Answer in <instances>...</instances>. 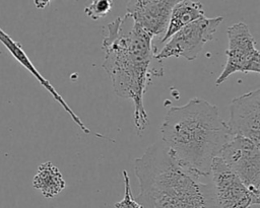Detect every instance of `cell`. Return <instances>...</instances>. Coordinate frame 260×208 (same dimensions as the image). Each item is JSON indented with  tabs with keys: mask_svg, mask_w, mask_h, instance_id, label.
<instances>
[{
	"mask_svg": "<svg viewBox=\"0 0 260 208\" xmlns=\"http://www.w3.org/2000/svg\"><path fill=\"white\" fill-rule=\"evenodd\" d=\"M176 2V0L129 1L126 14L153 40L154 38L165 36L170 20V14Z\"/></svg>",
	"mask_w": 260,
	"mask_h": 208,
	"instance_id": "cell-9",
	"label": "cell"
},
{
	"mask_svg": "<svg viewBox=\"0 0 260 208\" xmlns=\"http://www.w3.org/2000/svg\"><path fill=\"white\" fill-rule=\"evenodd\" d=\"M0 42L2 45H4L6 47V49L8 50V52L12 55V57L20 64L22 65L31 75H34V77L39 81V83L47 90L49 91V93L54 97V99L56 101H58L62 108L70 115L71 119L75 122V124L81 129L82 132H84L85 134H89L90 133V129H88L85 124L82 122V120L73 112V110L69 107V105L65 101V99L62 97L61 94H59V92L54 88V86L50 83L49 80H47L40 72L39 70L35 67V65L32 64V62L30 61V59L28 58V56L25 54V52L22 49V46L20 43L14 41L8 33H6L1 27H0Z\"/></svg>",
	"mask_w": 260,
	"mask_h": 208,
	"instance_id": "cell-10",
	"label": "cell"
},
{
	"mask_svg": "<svg viewBox=\"0 0 260 208\" xmlns=\"http://www.w3.org/2000/svg\"><path fill=\"white\" fill-rule=\"evenodd\" d=\"M232 136H242L260 145V89L234 97L226 123Z\"/></svg>",
	"mask_w": 260,
	"mask_h": 208,
	"instance_id": "cell-8",
	"label": "cell"
},
{
	"mask_svg": "<svg viewBox=\"0 0 260 208\" xmlns=\"http://www.w3.org/2000/svg\"><path fill=\"white\" fill-rule=\"evenodd\" d=\"M204 16L203 4L200 1L182 0L177 1L172 8L170 20L165 36L160 40L161 43L167 42L182 27Z\"/></svg>",
	"mask_w": 260,
	"mask_h": 208,
	"instance_id": "cell-11",
	"label": "cell"
},
{
	"mask_svg": "<svg viewBox=\"0 0 260 208\" xmlns=\"http://www.w3.org/2000/svg\"><path fill=\"white\" fill-rule=\"evenodd\" d=\"M65 186L62 174L52 162L46 161L39 165L32 179V187L39 190L45 198H54L64 190Z\"/></svg>",
	"mask_w": 260,
	"mask_h": 208,
	"instance_id": "cell-12",
	"label": "cell"
},
{
	"mask_svg": "<svg viewBox=\"0 0 260 208\" xmlns=\"http://www.w3.org/2000/svg\"><path fill=\"white\" fill-rule=\"evenodd\" d=\"M102 48L103 67L109 74L115 93L134 103V126L141 134L148 126L143 96L151 76H162V61L155 58L152 38L125 14L106 26Z\"/></svg>",
	"mask_w": 260,
	"mask_h": 208,
	"instance_id": "cell-1",
	"label": "cell"
},
{
	"mask_svg": "<svg viewBox=\"0 0 260 208\" xmlns=\"http://www.w3.org/2000/svg\"><path fill=\"white\" fill-rule=\"evenodd\" d=\"M134 171L140 189L135 200L142 208H218L211 184L183 170L161 141L135 159Z\"/></svg>",
	"mask_w": 260,
	"mask_h": 208,
	"instance_id": "cell-3",
	"label": "cell"
},
{
	"mask_svg": "<svg viewBox=\"0 0 260 208\" xmlns=\"http://www.w3.org/2000/svg\"><path fill=\"white\" fill-rule=\"evenodd\" d=\"M122 175H123V179H124V197L121 201L116 202L114 204V206L116 208H142L132 195L130 180H129L127 170H123Z\"/></svg>",
	"mask_w": 260,
	"mask_h": 208,
	"instance_id": "cell-14",
	"label": "cell"
},
{
	"mask_svg": "<svg viewBox=\"0 0 260 208\" xmlns=\"http://www.w3.org/2000/svg\"><path fill=\"white\" fill-rule=\"evenodd\" d=\"M210 176L218 208H250L260 203V194L251 191L219 156L212 161Z\"/></svg>",
	"mask_w": 260,
	"mask_h": 208,
	"instance_id": "cell-6",
	"label": "cell"
},
{
	"mask_svg": "<svg viewBox=\"0 0 260 208\" xmlns=\"http://www.w3.org/2000/svg\"><path fill=\"white\" fill-rule=\"evenodd\" d=\"M160 134L173 160L197 180L210 176L213 159L232 137L217 107L198 97L171 107L160 125Z\"/></svg>",
	"mask_w": 260,
	"mask_h": 208,
	"instance_id": "cell-2",
	"label": "cell"
},
{
	"mask_svg": "<svg viewBox=\"0 0 260 208\" xmlns=\"http://www.w3.org/2000/svg\"><path fill=\"white\" fill-rule=\"evenodd\" d=\"M219 157L251 191L260 194V145L242 136H232Z\"/></svg>",
	"mask_w": 260,
	"mask_h": 208,
	"instance_id": "cell-7",
	"label": "cell"
},
{
	"mask_svg": "<svg viewBox=\"0 0 260 208\" xmlns=\"http://www.w3.org/2000/svg\"><path fill=\"white\" fill-rule=\"evenodd\" d=\"M111 9H112L111 0H94L84 8V11L88 17L95 20L108 15Z\"/></svg>",
	"mask_w": 260,
	"mask_h": 208,
	"instance_id": "cell-13",
	"label": "cell"
},
{
	"mask_svg": "<svg viewBox=\"0 0 260 208\" xmlns=\"http://www.w3.org/2000/svg\"><path fill=\"white\" fill-rule=\"evenodd\" d=\"M222 16L201 17L173 34L162 49L156 53L159 61L170 57H183L188 61L195 60L204 45L212 40L214 32L222 22Z\"/></svg>",
	"mask_w": 260,
	"mask_h": 208,
	"instance_id": "cell-4",
	"label": "cell"
},
{
	"mask_svg": "<svg viewBox=\"0 0 260 208\" xmlns=\"http://www.w3.org/2000/svg\"><path fill=\"white\" fill-rule=\"evenodd\" d=\"M229 46L225 50L226 62L222 72L215 80L218 86L235 72H260V56L256 48V41L250 32L248 25L237 22L226 30Z\"/></svg>",
	"mask_w": 260,
	"mask_h": 208,
	"instance_id": "cell-5",
	"label": "cell"
}]
</instances>
